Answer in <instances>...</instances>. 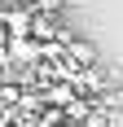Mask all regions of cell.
Segmentation results:
<instances>
[{"instance_id": "6da1fadb", "label": "cell", "mask_w": 123, "mask_h": 127, "mask_svg": "<svg viewBox=\"0 0 123 127\" xmlns=\"http://www.w3.org/2000/svg\"><path fill=\"white\" fill-rule=\"evenodd\" d=\"M44 88V101L57 105V110H66V105L79 96V83H70V79H57V83H40Z\"/></svg>"}, {"instance_id": "7a4b0ae2", "label": "cell", "mask_w": 123, "mask_h": 127, "mask_svg": "<svg viewBox=\"0 0 123 127\" xmlns=\"http://www.w3.org/2000/svg\"><path fill=\"white\" fill-rule=\"evenodd\" d=\"M66 57H70V62H79V66H97V62H101L97 48H92L88 39H75L70 31H66Z\"/></svg>"}, {"instance_id": "3957f363", "label": "cell", "mask_w": 123, "mask_h": 127, "mask_svg": "<svg viewBox=\"0 0 123 127\" xmlns=\"http://www.w3.org/2000/svg\"><path fill=\"white\" fill-rule=\"evenodd\" d=\"M31 35H35V39H66V31L57 26V13H35Z\"/></svg>"}, {"instance_id": "277c9868", "label": "cell", "mask_w": 123, "mask_h": 127, "mask_svg": "<svg viewBox=\"0 0 123 127\" xmlns=\"http://www.w3.org/2000/svg\"><path fill=\"white\" fill-rule=\"evenodd\" d=\"M97 101H101V105H110V110H123V83H110Z\"/></svg>"}, {"instance_id": "5b68a950", "label": "cell", "mask_w": 123, "mask_h": 127, "mask_svg": "<svg viewBox=\"0 0 123 127\" xmlns=\"http://www.w3.org/2000/svg\"><path fill=\"white\" fill-rule=\"evenodd\" d=\"M35 13H62V0H26Z\"/></svg>"}]
</instances>
